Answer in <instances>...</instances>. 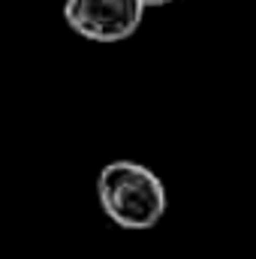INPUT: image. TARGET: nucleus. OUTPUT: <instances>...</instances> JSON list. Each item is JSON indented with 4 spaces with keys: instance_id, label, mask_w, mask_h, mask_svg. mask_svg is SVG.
I'll return each mask as SVG.
<instances>
[{
    "instance_id": "nucleus-1",
    "label": "nucleus",
    "mask_w": 256,
    "mask_h": 259,
    "mask_svg": "<svg viewBox=\"0 0 256 259\" xmlns=\"http://www.w3.org/2000/svg\"><path fill=\"white\" fill-rule=\"evenodd\" d=\"M97 199L121 229H154L166 214V187L154 169L136 160H112L97 175Z\"/></svg>"
},
{
    "instance_id": "nucleus-2",
    "label": "nucleus",
    "mask_w": 256,
    "mask_h": 259,
    "mask_svg": "<svg viewBox=\"0 0 256 259\" xmlns=\"http://www.w3.org/2000/svg\"><path fill=\"white\" fill-rule=\"evenodd\" d=\"M64 21L75 36L88 42L115 46L142 27L145 6L139 0H66Z\"/></svg>"
},
{
    "instance_id": "nucleus-3",
    "label": "nucleus",
    "mask_w": 256,
    "mask_h": 259,
    "mask_svg": "<svg viewBox=\"0 0 256 259\" xmlns=\"http://www.w3.org/2000/svg\"><path fill=\"white\" fill-rule=\"evenodd\" d=\"M145 9H154V6H169V3H175V0H139Z\"/></svg>"
}]
</instances>
